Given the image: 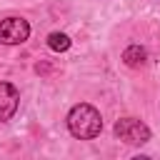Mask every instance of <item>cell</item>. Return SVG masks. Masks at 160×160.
Here are the masks:
<instances>
[{"mask_svg": "<svg viewBox=\"0 0 160 160\" xmlns=\"http://www.w3.org/2000/svg\"><path fill=\"white\" fill-rule=\"evenodd\" d=\"M68 130H70V135L78 138V140H92V138H98L100 130H102V118H100V112H98L92 105L78 102V105H72L70 112H68Z\"/></svg>", "mask_w": 160, "mask_h": 160, "instance_id": "1", "label": "cell"}, {"mask_svg": "<svg viewBox=\"0 0 160 160\" xmlns=\"http://www.w3.org/2000/svg\"><path fill=\"white\" fill-rule=\"evenodd\" d=\"M30 38V22L25 18L0 20V45H20Z\"/></svg>", "mask_w": 160, "mask_h": 160, "instance_id": "3", "label": "cell"}, {"mask_svg": "<svg viewBox=\"0 0 160 160\" xmlns=\"http://www.w3.org/2000/svg\"><path fill=\"white\" fill-rule=\"evenodd\" d=\"M20 105V92L12 82H0V122L10 120Z\"/></svg>", "mask_w": 160, "mask_h": 160, "instance_id": "4", "label": "cell"}, {"mask_svg": "<svg viewBox=\"0 0 160 160\" xmlns=\"http://www.w3.org/2000/svg\"><path fill=\"white\" fill-rule=\"evenodd\" d=\"M70 45H72V40H70L65 32H50V35H48V48L55 50V52H65Z\"/></svg>", "mask_w": 160, "mask_h": 160, "instance_id": "6", "label": "cell"}, {"mask_svg": "<svg viewBox=\"0 0 160 160\" xmlns=\"http://www.w3.org/2000/svg\"><path fill=\"white\" fill-rule=\"evenodd\" d=\"M112 130H115V138L128 145H145L150 140V128L138 118H120Z\"/></svg>", "mask_w": 160, "mask_h": 160, "instance_id": "2", "label": "cell"}, {"mask_svg": "<svg viewBox=\"0 0 160 160\" xmlns=\"http://www.w3.org/2000/svg\"><path fill=\"white\" fill-rule=\"evenodd\" d=\"M122 60H125V65H130V68H140V65L148 60V52H145V48H140V45H128L125 52H122Z\"/></svg>", "mask_w": 160, "mask_h": 160, "instance_id": "5", "label": "cell"}]
</instances>
